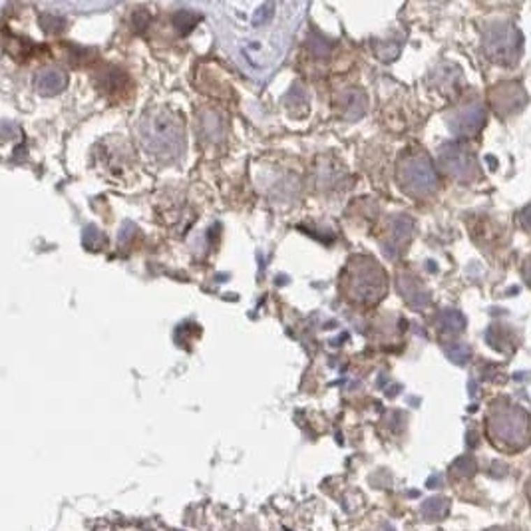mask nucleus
<instances>
[{
	"label": "nucleus",
	"instance_id": "obj_8",
	"mask_svg": "<svg viewBox=\"0 0 531 531\" xmlns=\"http://www.w3.org/2000/svg\"><path fill=\"white\" fill-rule=\"evenodd\" d=\"M481 124H483V110L479 106H467L453 117V131L470 136V133H476Z\"/></svg>",
	"mask_w": 531,
	"mask_h": 531
},
{
	"label": "nucleus",
	"instance_id": "obj_6",
	"mask_svg": "<svg viewBox=\"0 0 531 531\" xmlns=\"http://www.w3.org/2000/svg\"><path fill=\"white\" fill-rule=\"evenodd\" d=\"M492 424H495V432L502 436V440L516 442L521 438V442H525V434H528V418L523 410H518L514 406L502 408L500 414L493 416Z\"/></svg>",
	"mask_w": 531,
	"mask_h": 531
},
{
	"label": "nucleus",
	"instance_id": "obj_2",
	"mask_svg": "<svg viewBox=\"0 0 531 531\" xmlns=\"http://www.w3.org/2000/svg\"><path fill=\"white\" fill-rule=\"evenodd\" d=\"M143 147L159 157H175L183 152V128L169 112H152L140 124Z\"/></svg>",
	"mask_w": 531,
	"mask_h": 531
},
{
	"label": "nucleus",
	"instance_id": "obj_7",
	"mask_svg": "<svg viewBox=\"0 0 531 531\" xmlns=\"http://www.w3.org/2000/svg\"><path fill=\"white\" fill-rule=\"evenodd\" d=\"M34 86H36V90L42 96H56V94H60V92L64 90L66 74L60 68H56V66L42 68L38 74H36Z\"/></svg>",
	"mask_w": 531,
	"mask_h": 531
},
{
	"label": "nucleus",
	"instance_id": "obj_9",
	"mask_svg": "<svg viewBox=\"0 0 531 531\" xmlns=\"http://www.w3.org/2000/svg\"><path fill=\"white\" fill-rule=\"evenodd\" d=\"M442 163L456 177H467L470 168H472V157L467 156L464 150H460V147H453V150L450 147L448 152L442 154Z\"/></svg>",
	"mask_w": 531,
	"mask_h": 531
},
{
	"label": "nucleus",
	"instance_id": "obj_5",
	"mask_svg": "<svg viewBox=\"0 0 531 531\" xmlns=\"http://www.w3.org/2000/svg\"><path fill=\"white\" fill-rule=\"evenodd\" d=\"M400 185L412 195H426L436 187V171L424 154H408L398 166Z\"/></svg>",
	"mask_w": 531,
	"mask_h": 531
},
{
	"label": "nucleus",
	"instance_id": "obj_1",
	"mask_svg": "<svg viewBox=\"0 0 531 531\" xmlns=\"http://www.w3.org/2000/svg\"><path fill=\"white\" fill-rule=\"evenodd\" d=\"M305 4L225 2L217 4V28L227 50L253 76H267L281 64Z\"/></svg>",
	"mask_w": 531,
	"mask_h": 531
},
{
	"label": "nucleus",
	"instance_id": "obj_4",
	"mask_svg": "<svg viewBox=\"0 0 531 531\" xmlns=\"http://www.w3.org/2000/svg\"><path fill=\"white\" fill-rule=\"evenodd\" d=\"M486 52L495 62L511 66L521 52L519 30L509 22H493L486 28Z\"/></svg>",
	"mask_w": 531,
	"mask_h": 531
},
{
	"label": "nucleus",
	"instance_id": "obj_3",
	"mask_svg": "<svg viewBox=\"0 0 531 531\" xmlns=\"http://www.w3.org/2000/svg\"><path fill=\"white\" fill-rule=\"evenodd\" d=\"M342 283L347 295L364 305L380 300L388 286L384 269L370 257H354L350 261Z\"/></svg>",
	"mask_w": 531,
	"mask_h": 531
}]
</instances>
